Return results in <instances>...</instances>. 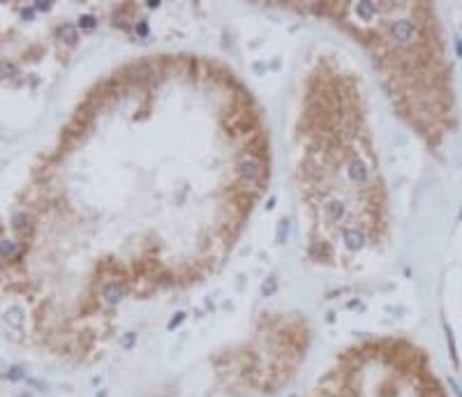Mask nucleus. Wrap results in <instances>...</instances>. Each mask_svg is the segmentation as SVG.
Instances as JSON below:
<instances>
[{
    "instance_id": "1",
    "label": "nucleus",
    "mask_w": 462,
    "mask_h": 397,
    "mask_svg": "<svg viewBox=\"0 0 462 397\" xmlns=\"http://www.w3.org/2000/svg\"><path fill=\"white\" fill-rule=\"evenodd\" d=\"M365 132L353 74L321 63L303 97L298 174L312 243L331 261L358 256L370 245V226L379 215Z\"/></svg>"
}]
</instances>
